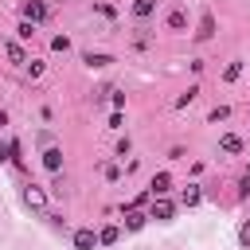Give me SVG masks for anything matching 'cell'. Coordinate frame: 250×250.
Wrapping results in <instances>:
<instances>
[{
  "label": "cell",
  "mask_w": 250,
  "mask_h": 250,
  "mask_svg": "<svg viewBox=\"0 0 250 250\" xmlns=\"http://www.w3.org/2000/svg\"><path fill=\"white\" fill-rule=\"evenodd\" d=\"M125 227H129V230H141V227H145V215H141L137 207H129V211H125Z\"/></svg>",
  "instance_id": "277c9868"
},
{
  "label": "cell",
  "mask_w": 250,
  "mask_h": 250,
  "mask_svg": "<svg viewBox=\"0 0 250 250\" xmlns=\"http://www.w3.org/2000/svg\"><path fill=\"white\" fill-rule=\"evenodd\" d=\"M242 188H246V191H250V172H246V176H242Z\"/></svg>",
  "instance_id": "ffe728a7"
},
{
  "label": "cell",
  "mask_w": 250,
  "mask_h": 250,
  "mask_svg": "<svg viewBox=\"0 0 250 250\" xmlns=\"http://www.w3.org/2000/svg\"><path fill=\"white\" fill-rule=\"evenodd\" d=\"M51 47H55V51H66V47H70V39H66V35H55V43H51Z\"/></svg>",
  "instance_id": "e0dca14e"
},
{
  "label": "cell",
  "mask_w": 250,
  "mask_h": 250,
  "mask_svg": "<svg viewBox=\"0 0 250 250\" xmlns=\"http://www.w3.org/2000/svg\"><path fill=\"white\" fill-rule=\"evenodd\" d=\"M94 246H98V234L94 230H78L74 234V250H94Z\"/></svg>",
  "instance_id": "6da1fadb"
},
{
  "label": "cell",
  "mask_w": 250,
  "mask_h": 250,
  "mask_svg": "<svg viewBox=\"0 0 250 250\" xmlns=\"http://www.w3.org/2000/svg\"><path fill=\"white\" fill-rule=\"evenodd\" d=\"M27 203H35V207H43V191H35V188H27Z\"/></svg>",
  "instance_id": "2e32d148"
},
{
  "label": "cell",
  "mask_w": 250,
  "mask_h": 250,
  "mask_svg": "<svg viewBox=\"0 0 250 250\" xmlns=\"http://www.w3.org/2000/svg\"><path fill=\"white\" fill-rule=\"evenodd\" d=\"M211 31H215V16L207 12V16L199 20V31H195V35H199V39H211Z\"/></svg>",
  "instance_id": "5b68a950"
},
{
  "label": "cell",
  "mask_w": 250,
  "mask_h": 250,
  "mask_svg": "<svg viewBox=\"0 0 250 250\" xmlns=\"http://www.w3.org/2000/svg\"><path fill=\"white\" fill-rule=\"evenodd\" d=\"M8 152H12V145H8V141H0V160H8Z\"/></svg>",
  "instance_id": "ac0fdd59"
},
{
  "label": "cell",
  "mask_w": 250,
  "mask_h": 250,
  "mask_svg": "<svg viewBox=\"0 0 250 250\" xmlns=\"http://www.w3.org/2000/svg\"><path fill=\"white\" fill-rule=\"evenodd\" d=\"M238 74H242V62H230V66H227V74H223V78H227V82H234V78H238Z\"/></svg>",
  "instance_id": "9a60e30c"
},
{
  "label": "cell",
  "mask_w": 250,
  "mask_h": 250,
  "mask_svg": "<svg viewBox=\"0 0 250 250\" xmlns=\"http://www.w3.org/2000/svg\"><path fill=\"white\" fill-rule=\"evenodd\" d=\"M8 59H12V62H27V55H23L20 43H8Z\"/></svg>",
  "instance_id": "9c48e42d"
},
{
  "label": "cell",
  "mask_w": 250,
  "mask_h": 250,
  "mask_svg": "<svg viewBox=\"0 0 250 250\" xmlns=\"http://www.w3.org/2000/svg\"><path fill=\"white\" fill-rule=\"evenodd\" d=\"M117 234H121V230H117V227H105V230H102V234H98V242H105V246H109V242H117Z\"/></svg>",
  "instance_id": "4fadbf2b"
},
{
  "label": "cell",
  "mask_w": 250,
  "mask_h": 250,
  "mask_svg": "<svg viewBox=\"0 0 250 250\" xmlns=\"http://www.w3.org/2000/svg\"><path fill=\"white\" fill-rule=\"evenodd\" d=\"M31 35H35V23L23 20V23H20V39H31Z\"/></svg>",
  "instance_id": "5bb4252c"
},
{
  "label": "cell",
  "mask_w": 250,
  "mask_h": 250,
  "mask_svg": "<svg viewBox=\"0 0 250 250\" xmlns=\"http://www.w3.org/2000/svg\"><path fill=\"white\" fill-rule=\"evenodd\" d=\"M184 23H188L184 12H172V16H168V27H172V31H184Z\"/></svg>",
  "instance_id": "7c38bea8"
},
{
  "label": "cell",
  "mask_w": 250,
  "mask_h": 250,
  "mask_svg": "<svg viewBox=\"0 0 250 250\" xmlns=\"http://www.w3.org/2000/svg\"><path fill=\"white\" fill-rule=\"evenodd\" d=\"M238 238H242V242H250V223L242 227V234H238Z\"/></svg>",
  "instance_id": "d6986e66"
},
{
  "label": "cell",
  "mask_w": 250,
  "mask_h": 250,
  "mask_svg": "<svg viewBox=\"0 0 250 250\" xmlns=\"http://www.w3.org/2000/svg\"><path fill=\"white\" fill-rule=\"evenodd\" d=\"M43 16H47V8H43L39 0H27V4H23V20L35 23V20H43Z\"/></svg>",
  "instance_id": "7a4b0ae2"
},
{
  "label": "cell",
  "mask_w": 250,
  "mask_h": 250,
  "mask_svg": "<svg viewBox=\"0 0 250 250\" xmlns=\"http://www.w3.org/2000/svg\"><path fill=\"white\" fill-rule=\"evenodd\" d=\"M168 188H172V176H168V172H160V176H152V184H148V191H152V195H164Z\"/></svg>",
  "instance_id": "3957f363"
},
{
  "label": "cell",
  "mask_w": 250,
  "mask_h": 250,
  "mask_svg": "<svg viewBox=\"0 0 250 250\" xmlns=\"http://www.w3.org/2000/svg\"><path fill=\"white\" fill-rule=\"evenodd\" d=\"M184 203H188V207H195V203H199V188H195V184H188V188H184Z\"/></svg>",
  "instance_id": "30bf717a"
},
{
  "label": "cell",
  "mask_w": 250,
  "mask_h": 250,
  "mask_svg": "<svg viewBox=\"0 0 250 250\" xmlns=\"http://www.w3.org/2000/svg\"><path fill=\"white\" fill-rule=\"evenodd\" d=\"M152 4H156V0H137V4H133V16H141V20H145V16L152 12Z\"/></svg>",
  "instance_id": "8fae6325"
},
{
  "label": "cell",
  "mask_w": 250,
  "mask_h": 250,
  "mask_svg": "<svg viewBox=\"0 0 250 250\" xmlns=\"http://www.w3.org/2000/svg\"><path fill=\"white\" fill-rule=\"evenodd\" d=\"M219 145H223V152H242V141H238L234 133H227V137H223Z\"/></svg>",
  "instance_id": "ba28073f"
},
{
  "label": "cell",
  "mask_w": 250,
  "mask_h": 250,
  "mask_svg": "<svg viewBox=\"0 0 250 250\" xmlns=\"http://www.w3.org/2000/svg\"><path fill=\"white\" fill-rule=\"evenodd\" d=\"M43 164H47L51 172H59V164H62V152H59V148H47V152H43Z\"/></svg>",
  "instance_id": "8992f818"
},
{
  "label": "cell",
  "mask_w": 250,
  "mask_h": 250,
  "mask_svg": "<svg viewBox=\"0 0 250 250\" xmlns=\"http://www.w3.org/2000/svg\"><path fill=\"white\" fill-rule=\"evenodd\" d=\"M152 219H172V203L168 199H156L152 203Z\"/></svg>",
  "instance_id": "52a82bcc"
}]
</instances>
